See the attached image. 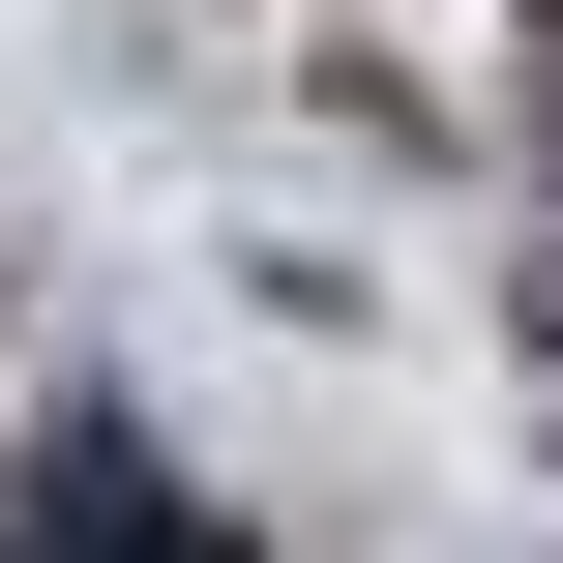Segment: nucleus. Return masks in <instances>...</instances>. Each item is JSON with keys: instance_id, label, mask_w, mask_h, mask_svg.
<instances>
[{"instance_id": "obj_1", "label": "nucleus", "mask_w": 563, "mask_h": 563, "mask_svg": "<svg viewBox=\"0 0 563 563\" xmlns=\"http://www.w3.org/2000/svg\"><path fill=\"white\" fill-rule=\"evenodd\" d=\"M0 563H238V534H208V505H178L148 445H59V475H30V534H0Z\"/></svg>"}]
</instances>
